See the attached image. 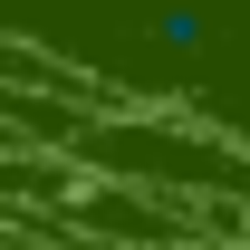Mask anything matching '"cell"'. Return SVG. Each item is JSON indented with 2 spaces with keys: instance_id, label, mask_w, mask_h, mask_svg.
<instances>
[{
  "instance_id": "obj_1",
  "label": "cell",
  "mask_w": 250,
  "mask_h": 250,
  "mask_svg": "<svg viewBox=\"0 0 250 250\" xmlns=\"http://www.w3.org/2000/svg\"><path fill=\"white\" fill-rule=\"evenodd\" d=\"M164 48H202V20L192 10H164Z\"/></svg>"
}]
</instances>
